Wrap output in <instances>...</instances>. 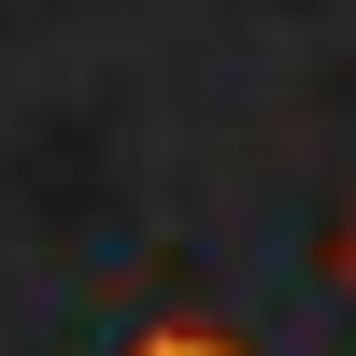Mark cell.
I'll use <instances>...</instances> for the list:
<instances>
[{"label": "cell", "mask_w": 356, "mask_h": 356, "mask_svg": "<svg viewBox=\"0 0 356 356\" xmlns=\"http://www.w3.org/2000/svg\"><path fill=\"white\" fill-rule=\"evenodd\" d=\"M342 271H356V243H342Z\"/></svg>", "instance_id": "obj_2"}, {"label": "cell", "mask_w": 356, "mask_h": 356, "mask_svg": "<svg viewBox=\"0 0 356 356\" xmlns=\"http://www.w3.org/2000/svg\"><path fill=\"white\" fill-rule=\"evenodd\" d=\"M157 356H228V342H157Z\"/></svg>", "instance_id": "obj_1"}]
</instances>
